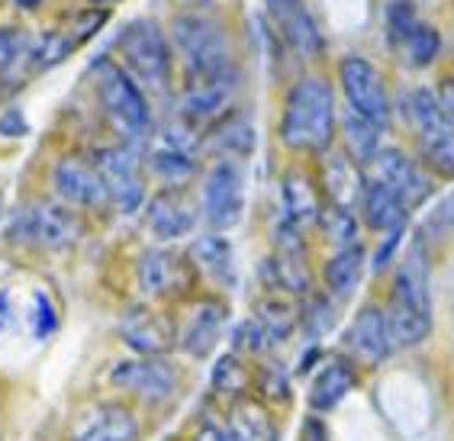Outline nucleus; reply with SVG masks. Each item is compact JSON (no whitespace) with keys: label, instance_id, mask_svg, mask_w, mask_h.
<instances>
[{"label":"nucleus","instance_id":"f257e3e1","mask_svg":"<svg viewBox=\"0 0 454 441\" xmlns=\"http://www.w3.org/2000/svg\"><path fill=\"white\" fill-rule=\"evenodd\" d=\"M387 326L394 348H419L432 335V268L422 235H412V242L400 255V268L390 287L387 303Z\"/></svg>","mask_w":454,"mask_h":441},{"label":"nucleus","instance_id":"f03ea898","mask_svg":"<svg viewBox=\"0 0 454 441\" xmlns=\"http://www.w3.org/2000/svg\"><path fill=\"white\" fill-rule=\"evenodd\" d=\"M339 132L335 116V94L325 78H300L287 91L284 113H280V142L290 152L325 155Z\"/></svg>","mask_w":454,"mask_h":441},{"label":"nucleus","instance_id":"7ed1b4c3","mask_svg":"<svg viewBox=\"0 0 454 441\" xmlns=\"http://www.w3.org/2000/svg\"><path fill=\"white\" fill-rule=\"evenodd\" d=\"M94 81L106 120L114 122V130L126 138V146H136L142 138H149L152 136L149 100L142 94V87L129 78V71H122L110 59H100L94 68Z\"/></svg>","mask_w":454,"mask_h":441},{"label":"nucleus","instance_id":"20e7f679","mask_svg":"<svg viewBox=\"0 0 454 441\" xmlns=\"http://www.w3.org/2000/svg\"><path fill=\"white\" fill-rule=\"evenodd\" d=\"M171 45L181 55L187 78L236 68L229 33L223 29V23L203 17V13H181L171 20Z\"/></svg>","mask_w":454,"mask_h":441},{"label":"nucleus","instance_id":"39448f33","mask_svg":"<svg viewBox=\"0 0 454 441\" xmlns=\"http://www.w3.org/2000/svg\"><path fill=\"white\" fill-rule=\"evenodd\" d=\"M122 65L129 78L152 94H168L171 84V43L152 20H132L116 39Z\"/></svg>","mask_w":454,"mask_h":441},{"label":"nucleus","instance_id":"423d86ee","mask_svg":"<svg viewBox=\"0 0 454 441\" xmlns=\"http://www.w3.org/2000/svg\"><path fill=\"white\" fill-rule=\"evenodd\" d=\"M339 84L341 94L348 100V110L361 120H367L371 126H377L380 132L390 130L394 120V104L387 94V84L380 78V71L361 55H345L339 61Z\"/></svg>","mask_w":454,"mask_h":441},{"label":"nucleus","instance_id":"0eeeda50","mask_svg":"<svg viewBox=\"0 0 454 441\" xmlns=\"http://www.w3.org/2000/svg\"><path fill=\"white\" fill-rule=\"evenodd\" d=\"M387 39L406 68H428L442 52V35L419 17L410 0H394L387 7Z\"/></svg>","mask_w":454,"mask_h":441},{"label":"nucleus","instance_id":"6e6552de","mask_svg":"<svg viewBox=\"0 0 454 441\" xmlns=\"http://www.w3.org/2000/svg\"><path fill=\"white\" fill-rule=\"evenodd\" d=\"M81 235V219L74 217V209L59 207V203H39V207L23 209L13 225H10V239L13 242H27L35 248L61 251L78 242Z\"/></svg>","mask_w":454,"mask_h":441},{"label":"nucleus","instance_id":"1a4fd4ad","mask_svg":"<svg viewBox=\"0 0 454 441\" xmlns=\"http://www.w3.org/2000/svg\"><path fill=\"white\" fill-rule=\"evenodd\" d=\"M94 165L100 171V177H104L106 200L120 213H126V217L139 213L142 203H145V184H142V158L136 155V148L132 146L100 148Z\"/></svg>","mask_w":454,"mask_h":441},{"label":"nucleus","instance_id":"9d476101","mask_svg":"<svg viewBox=\"0 0 454 441\" xmlns=\"http://www.w3.org/2000/svg\"><path fill=\"white\" fill-rule=\"evenodd\" d=\"M245 213V171L239 161H216L203 177V219L226 232L242 223Z\"/></svg>","mask_w":454,"mask_h":441},{"label":"nucleus","instance_id":"9b49d317","mask_svg":"<svg viewBox=\"0 0 454 441\" xmlns=\"http://www.w3.org/2000/svg\"><path fill=\"white\" fill-rule=\"evenodd\" d=\"M268 20L278 29L280 43L303 61H316L325 52V35L316 23L313 10L306 7V0H264Z\"/></svg>","mask_w":454,"mask_h":441},{"label":"nucleus","instance_id":"f8f14e48","mask_svg":"<svg viewBox=\"0 0 454 441\" xmlns=\"http://www.w3.org/2000/svg\"><path fill=\"white\" fill-rule=\"evenodd\" d=\"M110 381L120 390L132 393L139 399H149V403H165L177 393V383H181V374L165 361V358H129V361L114 364L110 371Z\"/></svg>","mask_w":454,"mask_h":441},{"label":"nucleus","instance_id":"ddd939ff","mask_svg":"<svg viewBox=\"0 0 454 441\" xmlns=\"http://www.w3.org/2000/svg\"><path fill=\"white\" fill-rule=\"evenodd\" d=\"M239 91V71L229 68V71H219V75H197V78H187L181 91V116L191 126L197 122H207V120H216L223 113L229 110L232 104V97Z\"/></svg>","mask_w":454,"mask_h":441},{"label":"nucleus","instance_id":"4468645a","mask_svg":"<svg viewBox=\"0 0 454 441\" xmlns=\"http://www.w3.org/2000/svg\"><path fill=\"white\" fill-rule=\"evenodd\" d=\"M371 168H374L377 181H384L403 200L406 209H419L432 197V181H428L426 168L416 158L406 155V152H400V148L384 146L377 152L374 161H371Z\"/></svg>","mask_w":454,"mask_h":441},{"label":"nucleus","instance_id":"2eb2a0df","mask_svg":"<svg viewBox=\"0 0 454 441\" xmlns=\"http://www.w3.org/2000/svg\"><path fill=\"white\" fill-rule=\"evenodd\" d=\"M149 168L168 187H181L184 181H191V174L197 171V138L191 136V130L175 126L155 132L149 146Z\"/></svg>","mask_w":454,"mask_h":441},{"label":"nucleus","instance_id":"dca6fc26","mask_svg":"<svg viewBox=\"0 0 454 441\" xmlns=\"http://www.w3.org/2000/svg\"><path fill=\"white\" fill-rule=\"evenodd\" d=\"M341 345L351 355V361L364 364V367H377L384 364L394 351V338H390V326H387V312L380 306H361L355 312V319L348 322V329L341 335Z\"/></svg>","mask_w":454,"mask_h":441},{"label":"nucleus","instance_id":"f3484780","mask_svg":"<svg viewBox=\"0 0 454 441\" xmlns=\"http://www.w3.org/2000/svg\"><path fill=\"white\" fill-rule=\"evenodd\" d=\"M52 184L59 197L65 200V207H84L97 209L110 203L106 200L104 177L97 171L94 161H84V158H61L52 171Z\"/></svg>","mask_w":454,"mask_h":441},{"label":"nucleus","instance_id":"a211bd4d","mask_svg":"<svg viewBox=\"0 0 454 441\" xmlns=\"http://www.w3.org/2000/svg\"><path fill=\"white\" fill-rule=\"evenodd\" d=\"M145 223H149L152 235H158L161 242H175V239H184V235L193 232L197 207H193V200L181 187H165V191H158L149 200Z\"/></svg>","mask_w":454,"mask_h":441},{"label":"nucleus","instance_id":"6ab92c4d","mask_svg":"<svg viewBox=\"0 0 454 441\" xmlns=\"http://www.w3.org/2000/svg\"><path fill=\"white\" fill-rule=\"evenodd\" d=\"M120 335L126 348L145 358H165L177 345L175 326L155 310H129L120 322Z\"/></svg>","mask_w":454,"mask_h":441},{"label":"nucleus","instance_id":"aec40b11","mask_svg":"<svg viewBox=\"0 0 454 441\" xmlns=\"http://www.w3.org/2000/svg\"><path fill=\"white\" fill-rule=\"evenodd\" d=\"M223 329H226V306L216 300H203L187 312V319L177 332V345L191 358H210L223 338Z\"/></svg>","mask_w":454,"mask_h":441},{"label":"nucleus","instance_id":"412c9836","mask_svg":"<svg viewBox=\"0 0 454 441\" xmlns=\"http://www.w3.org/2000/svg\"><path fill=\"white\" fill-rule=\"evenodd\" d=\"M136 284L145 296H171L187 287V261L175 251L152 248L136 264Z\"/></svg>","mask_w":454,"mask_h":441},{"label":"nucleus","instance_id":"4be33fe9","mask_svg":"<svg viewBox=\"0 0 454 441\" xmlns=\"http://www.w3.org/2000/svg\"><path fill=\"white\" fill-rule=\"evenodd\" d=\"M191 258L193 264L203 271V274L216 280L219 287H239V261H236V248L229 242L226 235L210 232L200 235L197 242L191 245Z\"/></svg>","mask_w":454,"mask_h":441},{"label":"nucleus","instance_id":"5701e85b","mask_svg":"<svg viewBox=\"0 0 454 441\" xmlns=\"http://www.w3.org/2000/svg\"><path fill=\"white\" fill-rule=\"evenodd\" d=\"M358 207H361L364 223L371 225L374 232L400 229V225H406V213H410V209L403 207V200L396 197L384 181H377V177H367L364 181L361 197H358Z\"/></svg>","mask_w":454,"mask_h":441},{"label":"nucleus","instance_id":"b1692460","mask_svg":"<svg viewBox=\"0 0 454 441\" xmlns=\"http://www.w3.org/2000/svg\"><path fill=\"white\" fill-rule=\"evenodd\" d=\"M254 122L248 113L232 110L223 113V120L216 122V130L210 132V142L207 146L219 155V161H242L254 152Z\"/></svg>","mask_w":454,"mask_h":441},{"label":"nucleus","instance_id":"393cba45","mask_svg":"<svg viewBox=\"0 0 454 441\" xmlns=\"http://www.w3.org/2000/svg\"><path fill=\"white\" fill-rule=\"evenodd\" d=\"M355 383H358V377H355L351 361H341V358L325 361L319 367V374L313 377V383H309V393H306L309 397V409L313 413H329V409H335L341 399L348 397Z\"/></svg>","mask_w":454,"mask_h":441},{"label":"nucleus","instance_id":"a878e982","mask_svg":"<svg viewBox=\"0 0 454 441\" xmlns=\"http://www.w3.org/2000/svg\"><path fill=\"white\" fill-rule=\"evenodd\" d=\"M139 438V425L132 413L120 403H104L84 419L74 441H136Z\"/></svg>","mask_w":454,"mask_h":441},{"label":"nucleus","instance_id":"bb28decb","mask_svg":"<svg viewBox=\"0 0 454 441\" xmlns=\"http://www.w3.org/2000/svg\"><path fill=\"white\" fill-rule=\"evenodd\" d=\"M367 271V255L364 248L351 245V248H339L333 258L325 261V294L335 296V300H348L355 290L361 287Z\"/></svg>","mask_w":454,"mask_h":441},{"label":"nucleus","instance_id":"cd10ccee","mask_svg":"<svg viewBox=\"0 0 454 441\" xmlns=\"http://www.w3.org/2000/svg\"><path fill=\"white\" fill-rule=\"evenodd\" d=\"M280 197H284V217L294 225H300V229L319 223V217H323V200H319V193H316V187L309 184L306 174L300 171L284 174Z\"/></svg>","mask_w":454,"mask_h":441},{"label":"nucleus","instance_id":"c85d7f7f","mask_svg":"<svg viewBox=\"0 0 454 441\" xmlns=\"http://www.w3.org/2000/svg\"><path fill=\"white\" fill-rule=\"evenodd\" d=\"M361 187L364 181L358 177V165L351 161L348 155H329V165H325V193L335 207H348L358 203Z\"/></svg>","mask_w":454,"mask_h":441},{"label":"nucleus","instance_id":"c756f323","mask_svg":"<svg viewBox=\"0 0 454 441\" xmlns=\"http://www.w3.org/2000/svg\"><path fill=\"white\" fill-rule=\"evenodd\" d=\"M416 138H419L422 165H426L428 171H435L438 177L454 181V126L451 122H442L438 130L426 132V136H416Z\"/></svg>","mask_w":454,"mask_h":441},{"label":"nucleus","instance_id":"7c9ffc66","mask_svg":"<svg viewBox=\"0 0 454 441\" xmlns=\"http://www.w3.org/2000/svg\"><path fill=\"white\" fill-rule=\"evenodd\" d=\"M341 130H345V146H348V155L355 165H371L377 158V152H380V136L384 132L377 130V126H371L367 120H361V116H355V113H345V120H341Z\"/></svg>","mask_w":454,"mask_h":441},{"label":"nucleus","instance_id":"2f4dec72","mask_svg":"<svg viewBox=\"0 0 454 441\" xmlns=\"http://www.w3.org/2000/svg\"><path fill=\"white\" fill-rule=\"evenodd\" d=\"M252 319L262 326L264 335H268V342L274 345V342H284L290 332L297 329L300 312L294 310L287 300H280V296H268V300L258 303V312H254Z\"/></svg>","mask_w":454,"mask_h":441},{"label":"nucleus","instance_id":"473e14b6","mask_svg":"<svg viewBox=\"0 0 454 441\" xmlns=\"http://www.w3.org/2000/svg\"><path fill=\"white\" fill-rule=\"evenodd\" d=\"M319 225H323L325 239L333 242V248H351V245H358V223L351 217L348 207H323V217H319Z\"/></svg>","mask_w":454,"mask_h":441},{"label":"nucleus","instance_id":"72a5a7b5","mask_svg":"<svg viewBox=\"0 0 454 441\" xmlns=\"http://www.w3.org/2000/svg\"><path fill=\"white\" fill-rule=\"evenodd\" d=\"M232 432H236L239 441H278V432H274L271 419L262 406L254 403H242L232 415Z\"/></svg>","mask_w":454,"mask_h":441},{"label":"nucleus","instance_id":"f704fd0d","mask_svg":"<svg viewBox=\"0 0 454 441\" xmlns=\"http://www.w3.org/2000/svg\"><path fill=\"white\" fill-rule=\"evenodd\" d=\"M33 52V39L27 35V29L20 27H0V75L13 71L23 59H29Z\"/></svg>","mask_w":454,"mask_h":441},{"label":"nucleus","instance_id":"c9c22d12","mask_svg":"<svg viewBox=\"0 0 454 441\" xmlns=\"http://www.w3.org/2000/svg\"><path fill=\"white\" fill-rule=\"evenodd\" d=\"M245 387H248V371H245V364L232 355L219 358L216 367H213V390H216V393H226V397H239Z\"/></svg>","mask_w":454,"mask_h":441},{"label":"nucleus","instance_id":"e433bc0d","mask_svg":"<svg viewBox=\"0 0 454 441\" xmlns=\"http://www.w3.org/2000/svg\"><path fill=\"white\" fill-rule=\"evenodd\" d=\"M29 326H33V335L43 342L59 329V316H55V306L49 300L45 290H35L33 294V306H29Z\"/></svg>","mask_w":454,"mask_h":441},{"label":"nucleus","instance_id":"4c0bfd02","mask_svg":"<svg viewBox=\"0 0 454 441\" xmlns=\"http://www.w3.org/2000/svg\"><path fill=\"white\" fill-rule=\"evenodd\" d=\"M300 322H306L313 335H323V332L333 329V322H335L333 303H329L325 296H313L309 306H306V312H300Z\"/></svg>","mask_w":454,"mask_h":441},{"label":"nucleus","instance_id":"58836bf2","mask_svg":"<svg viewBox=\"0 0 454 441\" xmlns=\"http://www.w3.org/2000/svg\"><path fill=\"white\" fill-rule=\"evenodd\" d=\"M403 235H406V225H400V229H390V232L380 235V245H377L374 261H371V268H374L377 274L390 268V261H396V251L403 248Z\"/></svg>","mask_w":454,"mask_h":441},{"label":"nucleus","instance_id":"ea45409f","mask_svg":"<svg viewBox=\"0 0 454 441\" xmlns=\"http://www.w3.org/2000/svg\"><path fill=\"white\" fill-rule=\"evenodd\" d=\"M426 232H438V235H454V193L445 197L432 209V217L426 223Z\"/></svg>","mask_w":454,"mask_h":441},{"label":"nucleus","instance_id":"a19ab883","mask_svg":"<svg viewBox=\"0 0 454 441\" xmlns=\"http://www.w3.org/2000/svg\"><path fill=\"white\" fill-rule=\"evenodd\" d=\"M193 441H239L236 432H232V425H223V422H203L200 432Z\"/></svg>","mask_w":454,"mask_h":441},{"label":"nucleus","instance_id":"79ce46f5","mask_svg":"<svg viewBox=\"0 0 454 441\" xmlns=\"http://www.w3.org/2000/svg\"><path fill=\"white\" fill-rule=\"evenodd\" d=\"M438 97V106H442V113H445V120L454 126V78H445L442 84H438L435 91Z\"/></svg>","mask_w":454,"mask_h":441},{"label":"nucleus","instance_id":"37998d69","mask_svg":"<svg viewBox=\"0 0 454 441\" xmlns=\"http://www.w3.org/2000/svg\"><path fill=\"white\" fill-rule=\"evenodd\" d=\"M0 136H27V120H23V113L7 110L4 116H0Z\"/></svg>","mask_w":454,"mask_h":441},{"label":"nucleus","instance_id":"c03bdc74","mask_svg":"<svg viewBox=\"0 0 454 441\" xmlns=\"http://www.w3.org/2000/svg\"><path fill=\"white\" fill-rule=\"evenodd\" d=\"M13 326V306H10V294L7 290H0V335Z\"/></svg>","mask_w":454,"mask_h":441},{"label":"nucleus","instance_id":"a18cd8bd","mask_svg":"<svg viewBox=\"0 0 454 441\" xmlns=\"http://www.w3.org/2000/svg\"><path fill=\"white\" fill-rule=\"evenodd\" d=\"M13 4H17V7H23V10H35L43 0H13Z\"/></svg>","mask_w":454,"mask_h":441},{"label":"nucleus","instance_id":"49530a36","mask_svg":"<svg viewBox=\"0 0 454 441\" xmlns=\"http://www.w3.org/2000/svg\"><path fill=\"white\" fill-rule=\"evenodd\" d=\"M88 4H94V7L106 10V7H114V4H120V0H88Z\"/></svg>","mask_w":454,"mask_h":441},{"label":"nucleus","instance_id":"de8ad7c7","mask_svg":"<svg viewBox=\"0 0 454 441\" xmlns=\"http://www.w3.org/2000/svg\"><path fill=\"white\" fill-rule=\"evenodd\" d=\"M187 4H207V0H187Z\"/></svg>","mask_w":454,"mask_h":441},{"label":"nucleus","instance_id":"09e8293b","mask_svg":"<svg viewBox=\"0 0 454 441\" xmlns=\"http://www.w3.org/2000/svg\"><path fill=\"white\" fill-rule=\"evenodd\" d=\"M0 217H4V197H0Z\"/></svg>","mask_w":454,"mask_h":441}]
</instances>
